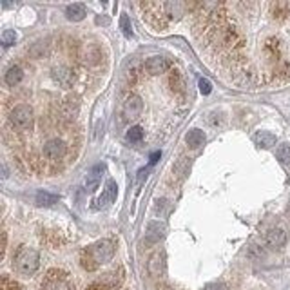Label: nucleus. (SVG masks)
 Masks as SVG:
<instances>
[{"instance_id": "obj_13", "label": "nucleus", "mask_w": 290, "mask_h": 290, "mask_svg": "<svg viewBox=\"0 0 290 290\" xmlns=\"http://www.w3.org/2000/svg\"><path fill=\"white\" fill-rule=\"evenodd\" d=\"M185 140H187V145H189L190 149H200L205 143V133L200 131V129H190L189 133H187Z\"/></svg>"}, {"instance_id": "obj_8", "label": "nucleus", "mask_w": 290, "mask_h": 290, "mask_svg": "<svg viewBox=\"0 0 290 290\" xmlns=\"http://www.w3.org/2000/svg\"><path fill=\"white\" fill-rule=\"evenodd\" d=\"M143 111V100L138 95H131L124 104V116L127 120L138 118Z\"/></svg>"}, {"instance_id": "obj_20", "label": "nucleus", "mask_w": 290, "mask_h": 290, "mask_svg": "<svg viewBox=\"0 0 290 290\" xmlns=\"http://www.w3.org/2000/svg\"><path fill=\"white\" fill-rule=\"evenodd\" d=\"M120 29L124 31V35L127 38L133 37V26H131V20H129L127 15H122V17H120Z\"/></svg>"}, {"instance_id": "obj_22", "label": "nucleus", "mask_w": 290, "mask_h": 290, "mask_svg": "<svg viewBox=\"0 0 290 290\" xmlns=\"http://www.w3.org/2000/svg\"><path fill=\"white\" fill-rule=\"evenodd\" d=\"M0 40H2V46H4V48H10V46L15 44V40H17V35H15V31H4L2 37H0Z\"/></svg>"}, {"instance_id": "obj_26", "label": "nucleus", "mask_w": 290, "mask_h": 290, "mask_svg": "<svg viewBox=\"0 0 290 290\" xmlns=\"http://www.w3.org/2000/svg\"><path fill=\"white\" fill-rule=\"evenodd\" d=\"M158 158H160V152H154V154L151 156V163H156Z\"/></svg>"}, {"instance_id": "obj_12", "label": "nucleus", "mask_w": 290, "mask_h": 290, "mask_svg": "<svg viewBox=\"0 0 290 290\" xmlns=\"http://www.w3.org/2000/svg\"><path fill=\"white\" fill-rule=\"evenodd\" d=\"M266 241H268V245L274 248L283 247L286 243V232L279 227L272 228V230H268V234H266Z\"/></svg>"}, {"instance_id": "obj_15", "label": "nucleus", "mask_w": 290, "mask_h": 290, "mask_svg": "<svg viewBox=\"0 0 290 290\" xmlns=\"http://www.w3.org/2000/svg\"><path fill=\"white\" fill-rule=\"evenodd\" d=\"M86 6L84 4H73V6H67L66 8V17L69 20H73V22H80V20H84V17H86Z\"/></svg>"}, {"instance_id": "obj_2", "label": "nucleus", "mask_w": 290, "mask_h": 290, "mask_svg": "<svg viewBox=\"0 0 290 290\" xmlns=\"http://www.w3.org/2000/svg\"><path fill=\"white\" fill-rule=\"evenodd\" d=\"M38 266H40V254L35 248L22 247L15 256V268L24 276L35 274L38 270Z\"/></svg>"}, {"instance_id": "obj_7", "label": "nucleus", "mask_w": 290, "mask_h": 290, "mask_svg": "<svg viewBox=\"0 0 290 290\" xmlns=\"http://www.w3.org/2000/svg\"><path fill=\"white\" fill-rule=\"evenodd\" d=\"M169 67H171V60L167 57H162V55L147 58V62H145V71L149 75H163Z\"/></svg>"}, {"instance_id": "obj_18", "label": "nucleus", "mask_w": 290, "mask_h": 290, "mask_svg": "<svg viewBox=\"0 0 290 290\" xmlns=\"http://www.w3.org/2000/svg\"><path fill=\"white\" fill-rule=\"evenodd\" d=\"M53 73H55V80H57L60 86L69 87L73 84V75L67 67H58V69H55Z\"/></svg>"}, {"instance_id": "obj_6", "label": "nucleus", "mask_w": 290, "mask_h": 290, "mask_svg": "<svg viewBox=\"0 0 290 290\" xmlns=\"http://www.w3.org/2000/svg\"><path fill=\"white\" fill-rule=\"evenodd\" d=\"M66 151H67L66 143L58 138H53L44 143V154H46V158H49V160H62V158L66 156Z\"/></svg>"}, {"instance_id": "obj_1", "label": "nucleus", "mask_w": 290, "mask_h": 290, "mask_svg": "<svg viewBox=\"0 0 290 290\" xmlns=\"http://www.w3.org/2000/svg\"><path fill=\"white\" fill-rule=\"evenodd\" d=\"M114 250H116V245L113 239H100V241L93 243L82 252V266L86 270H95L100 265H105L113 259Z\"/></svg>"}, {"instance_id": "obj_17", "label": "nucleus", "mask_w": 290, "mask_h": 290, "mask_svg": "<svg viewBox=\"0 0 290 290\" xmlns=\"http://www.w3.org/2000/svg\"><path fill=\"white\" fill-rule=\"evenodd\" d=\"M58 200H60V198H58L57 194L48 192V190H38L37 196H35V201H37V205H40V207H51V205H55Z\"/></svg>"}, {"instance_id": "obj_19", "label": "nucleus", "mask_w": 290, "mask_h": 290, "mask_svg": "<svg viewBox=\"0 0 290 290\" xmlns=\"http://www.w3.org/2000/svg\"><path fill=\"white\" fill-rule=\"evenodd\" d=\"M276 156H277V160H279L281 163L288 165L290 163V143H281L279 147H277V151H276Z\"/></svg>"}, {"instance_id": "obj_24", "label": "nucleus", "mask_w": 290, "mask_h": 290, "mask_svg": "<svg viewBox=\"0 0 290 290\" xmlns=\"http://www.w3.org/2000/svg\"><path fill=\"white\" fill-rule=\"evenodd\" d=\"M198 86H200L201 95H210V91H212V84H210L207 78H200V80H198Z\"/></svg>"}, {"instance_id": "obj_16", "label": "nucleus", "mask_w": 290, "mask_h": 290, "mask_svg": "<svg viewBox=\"0 0 290 290\" xmlns=\"http://www.w3.org/2000/svg\"><path fill=\"white\" fill-rule=\"evenodd\" d=\"M163 10H165V15L169 19L178 20L185 13V6L181 4V2H167V4L163 6Z\"/></svg>"}, {"instance_id": "obj_3", "label": "nucleus", "mask_w": 290, "mask_h": 290, "mask_svg": "<svg viewBox=\"0 0 290 290\" xmlns=\"http://www.w3.org/2000/svg\"><path fill=\"white\" fill-rule=\"evenodd\" d=\"M122 281H124V272H111V274H105V276L93 281L86 290H118Z\"/></svg>"}, {"instance_id": "obj_10", "label": "nucleus", "mask_w": 290, "mask_h": 290, "mask_svg": "<svg viewBox=\"0 0 290 290\" xmlns=\"http://www.w3.org/2000/svg\"><path fill=\"white\" fill-rule=\"evenodd\" d=\"M116 192H118V187H116V183H114L113 180L107 181V185H105L104 192H102L100 200H98V207H107V205H111L114 200H116Z\"/></svg>"}, {"instance_id": "obj_23", "label": "nucleus", "mask_w": 290, "mask_h": 290, "mask_svg": "<svg viewBox=\"0 0 290 290\" xmlns=\"http://www.w3.org/2000/svg\"><path fill=\"white\" fill-rule=\"evenodd\" d=\"M2 290H22L17 281L10 279V277H2Z\"/></svg>"}, {"instance_id": "obj_4", "label": "nucleus", "mask_w": 290, "mask_h": 290, "mask_svg": "<svg viewBox=\"0 0 290 290\" xmlns=\"http://www.w3.org/2000/svg\"><path fill=\"white\" fill-rule=\"evenodd\" d=\"M10 122L17 129H29L33 125V111L29 105H17L10 114Z\"/></svg>"}, {"instance_id": "obj_5", "label": "nucleus", "mask_w": 290, "mask_h": 290, "mask_svg": "<svg viewBox=\"0 0 290 290\" xmlns=\"http://www.w3.org/2000/svg\"><path fill=\"white\" fill-rule=\"evenodd\" d=\"M42 290H76L75 285L67 279L66 272L62 270H51L48 274V279L44 283Z\"/></svg>"}, {"instance_id": "obj_21", "label": "nucleus", "mask_w": 290, "mask_h": 290, "mask_svg": "<svg viewBox=\"0 0 290 290\" xmlns=\"http://www.w3.org/2000/svg\"><path fill=\"white\" fill-rule=\"evenodd\" d=\"M143 138V129L140 125H134L127 131V140L129 142H140Z\"/></svg>"}, {"instance_id": "obj_25", "label": "nucleus", "mask_w": 290, "mask_h": 290, "mask_svg": "<svg viewBox=\"0 0 290 290\" xmlns=\"http://www.w3.org/2000/svg\"><path fill=\"white\" fill-rule=\"evenodd\" d=\"M203 290H227V286L223 283H212V285H207Z\"/></svg>"}, {"instance_id": "obj_14", "label": "nucleus", "mask_w": 290, "mask_h": 290, "mask_svg": "<svg viewBox=\"0 0 290 290\" xmlns=\"http://www.w3.org/2000/svg\"><path fill=\"white\" fill-rule=\"evenodd\" d=\"M22 78H24V71H22V67L20 66L10 67L8 73H6V84H8L10 87L19 86L20 82H22Z\"/></svg>"}, {"instance_id": "obj_9", "label": "nucleus", "mask_w": 290, "mask_h": 290, "mask_svg": "<svg viewBox=\"0 0 290 290\" xmlns=\"http://www.w3.org/2000/svg\"><path fill=\"white\" fill-rule=\"evenodd\" d=\"M105 171V167L102 165H95L93 169L89 171V174L86 176V181H84V187H86L87 192H93L96 190V187L100 185V180H102V172Z\"/></svg>"}, {"instance_id": "obj_11", "label": "nucleus", "mask_w": 290, "mask_h": 290, "mask_svg": "<svg viewBox=\"0 0 290 290\" xmlns=\"http://www.w3.org/2000/svg\"><path fill=\"white\" fill-rule=\"evenodd\" d=\"M254 143L261 149H270L276 145V134L268 133V131H257L254 134Z\"/></svg>"}]
</instances>
